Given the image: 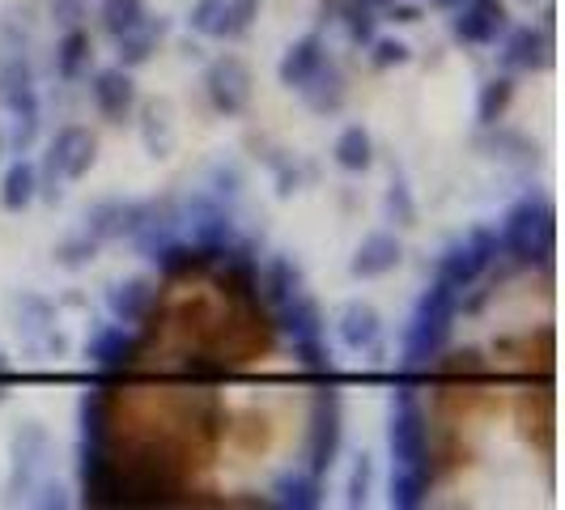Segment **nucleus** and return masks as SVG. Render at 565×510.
I'll return each instance as SVG.
<instances>
[{
  "label": "nucleus",
  "mask_w": 565,
  "mask_h": 510,
  "mask_svg": "<svg viewBox=\"0 0 565 510\" xmlns=\"http://www.w3.org/2000/svg\"><path fill=\"white\" fill-rule=\"evenodd\" d=\"M455 311H459V294L447 289L443 281L429 285L422 294V302H417V311H413L408 332H404V358L399 362L404 366H429L443 353L447 337H451Z\"/></svg>",
  "instance_id": "1"
},
{
  "label": "nucleus",
  "mask_w": 565,
  "mask_h": 510,
  "mask_svg": "<svg viewBox=\"0 0 565 510\" xmlns=\"http://www.w3.org/2000/svg\"><path fill=\"white\" fill-rule=\"evenodd\" d=\"M498 238H502V252L514 255L519 264H553V238H557L553 204L544 196L519 200L514 209H507Z\"/></svg>",
  "instance_id": "2"
},
{
  "label": "nucleus",
  "mask_w": 565,
  "mask_h": 510,
  "mask_svg": "<svg viewBox=\"0 0 565 510\" xmlns=\"http://www.w3.org/2000/svg\"><path fill=\"white\" fill-rule=\"evenodd\" d=\"M98 162V141L89 128H77V124H64L52 145H47V162L39 170V196L56 200L60 183L64 179H82L89 174V167Z\"/></svg>",
  "instance_id": "3"
},
{
  "label": "nucleus",
  "mask_w": 565,
  "mask_h": 510,
  "mask_svg": "<svg viewBox=\"0 0 565 510\" xmlns=\"http://www.w3.org/2000/svg\"><path fill=\"white\" fill-rule=\"evenodd\" d=\"M340 443H344V408L337 392H319L311 408V429H307V468L315 477H328L337 468Z\"/></svg>",
  "instance_id": "4"
},
{
  "label": "nucleus",
  "mask_w": 565,
  "mask_h": 510,
  "mask_svg": "<svg viewBox=\"0 0 565 510\" xmlns=\"http://www.w3.org/2000/svg\"><path fill=\"white\" fill-rule=\"evenodd\" d=\"M387 447H392V464H429V425H425V408L413 392H399L392 400Z\"/></svg>",
  "instance_id": "5"
},
{
  "label": "nucleus",
  "mask_w": 565,
  "mask_h": 510,
  "mask_svg": "<svg viewBox=\"0 0 565 510\" xmlns=\"http://www.w3.org/2000/svg\"><path fill=\"white\" fill-rule=\"evenodd\" d=\"M204 89H209V103L222 115H243L252 107L255 77L238 56H217L204 73Z\"/></svg>",
  "instance_id": "6"
},
{
  "label": "nucleus",
  "mask_w": 565,
  "mask_h": 510,
  "mask_svg": "<svg viewBox=\"0 0 565 510\" xmlns=\"http://www.w3.org/2000/svg\"><path fill=\"white\" fill-rule=\"evenodd\" d=\"M451 30L459 43H472V47H489L507 34L510 18L502 0H463L459 9H451Z\"/></svg>",
  "instance_id": "7"
},
{
  "label": "nucleus",
  "mask_w": 565,
  "mask_h": 510,
  "mask_svg": "<svg viewBox=\"0 0 565 510\" xmlns=\"http://www.w3.org/2000/svg\"><path fill=\"white\" fill-rule=\"evenodd\" d=\"M149 204L153 200H124V196L98 200L85 213V234H94L98 243H107V238H132L141 230L145 217H149Z\"/></svg>",
  "instance_id": "8"
},
{
  "label": "nucleus",
  "mask_w": 565,
  "mask_h": 510,
  "mask_svg": "<svg viewBox=\"0 0 565 510\" xmlns=\"http://www.w3.org/2000/svg\"><path fill=\"white\" fill-rule=\"evenodd\" d=\"M89 98H94V107H98V115H103L107 124H124V119L132 115V107H137L132 68H124V64L98 68L94 82H89Z\"/></svg>",
  "instance_id": "9"
},
{
  "label": "nucleus",
  "mask_w": 565,
  "mask_h": 510,
  "mask_svg": "<svg viewBox=\"0 0 565 510\" xmlns=\"http://www.w3.org/2000/svg\"><path fill=\"white\" fill-rule=\"evenodd\" d=\"M188 226L200 252L222 255L234 243V217L217 196H192L188 200Z\"/></svg>",
  "instance_id": "10"
},
{
  "label": "nucleus",
  "mask_w": 565,
  "mask_h": 510,
  "mask_svg": "<svg viewBox=\"0 0 565 510\" xmlns=\"http://www.w3.org/2000/svg\"><path fill=\"white\" fill-rule=\"evenodd\" d=\"M548 52H553V39H548V30L507 26L498 60H502V68H507L510 77H514V73H536L540 64H548Z\"/></svg>",
  "instance_id": "11"
},
{
  "label": "nucleus",
  "mask_w": 565,
  "mask_h": 510,
  "mask_svg": "<svg viewBox=\"0 0 565 510\" xmlns=\"http://www.w3.org/2000/svg\"><path fill=\"white\" fill-rule=\"evenodd\" d=\"M399 259H404V243H399L392 230H374V234H366V238L358 243V252L349 259V273H353L358 281H374V277L396 273Z\"/></svg>",
  "instance_id": "12"
},
{
  "label": "nucleus",
  "mask_w": 565,
  "mask_h": 510,
  "mask_svg": "<svg viewBox=\"0 0 565 510\" xmlns=\"http://www.w3.org/2000/svg\"><path fill=\"white\" fill-rule=\"evenodd\" d=\"M337 337L344 349L370 353L379 344V337H383V315L374 311L370 302H344L337 315Z\"/></svg>",
  "instance_id": "13"
},
{
  "label": "nucleus",
  "mask_w": 565,
  "mask_h": 510,
  "mask_svg": "<svg viewBox=\"0 0 565 510\" xmlns=\"http://www.w3.org/2000/svg\"><path fill=\"white\" fill-rule=\"evenodd\" d=\"M323 60H328L323 39H319V34H302V39H294V43L285 47L281 64H277V77H281L285 89H302Z\"/></svg>",
  "instance_id": "14"
},
{
  "label": "nucleus",
  "mask_w": 565,
  "mask_h": 510,
  "mask_svg": "<svg viewBox=\"0 0 565 510\" xmlns=\"http://www.w3.org/2000/svg\"><path fill=\"white\" fill-rule=\"evenodd\" d=\"M0 107L9 115L39 111V85L22 56H9L0 64Z\"/></svg>",
  "instance_id": "15"
},
{
  "label": "nucleus",
  "mask_w": 565,
  "mask_h": 510,
  "mask_svg": "<svg viewBox=\"0 0 565 510\" xmlns=\"http://www.w3.org/2000/svg\"><path fill=\"white\" fill-rule=\"evenodd\" d=\"M43 459H47V434L39 422H26L13 438V489H30Z\"/></svg>",
  "instance_id": "16"
},
{
  "label": "nucleus",
  "mask_w": 565,
  "mask_h": 510,
  "mask_svg": "<svg viewBox=\"0 0 565 510\" xmlns=\"http://www.w3.org/2000/svg\"><path fill=\"white\" fill-rule=\"evenodd\" d=\"M429 485H434L429 464H392L387 502H392L396 510H417V507L429 502Z\"/></svg>",
  "instance_id": "17"
},
{
  "label": "nucleus",
  "mask_w": 565,
  "mask_h": 510,
  "mask_svg": "<svg viewBox=\"0 0 565 510\" xmlns=\"http://www.w3.org/2000/svg\"><path fill=\"white\" fill-rule=\"evenodd\" d=\"M484 264L477 259V252L459 238V243H451L447 252L438 255V268H434V281H443L447 289H455V294H463V289H472V285L481 281Z\"/></svg>",
  "instance_id": "18"
},
{
  "label": "nucleus",
  "mask_w": 565,
  "mask_h": 510,
  "mask_svg": "<svg viewBox=\"0 0 565 510\" xmlns=\"http://www.w3.org/2000/svg\"><path fill=\"white\" fill-rule=\"evenodd\" d=\"M273 502L289 510H315L323 507V477H315L311 468H294L281 472L273 485Z\"/></svg>",
  "instance_id": "19"
},
{
  "label": "nucleus",
  "mask_w": 565,
  "mask_h": 510,
  "mask_svg": "<svg viewBox=\"0 0 565 510\" xmlns=\"http://www.w3.org/2000/svg\"><path fill=\"white\" fill-rule=\"evenodd\" d=\"M132 353H137V340H132V332H128V323L98 328V332L89 337V344H85V358L103 370L128 366V362H132Z\"/></svg>",
  "instance_id": "20"
},
{
  "label": "nucleus",
  "mask_w": 565,
  "mask_h": 510,
  "mask_svg": "<svg viewBox=\"0 0 565 510\" xmlns=\"http://www.w3.org/2000/svg\"><path fill=\"white\" fill-rule=\"evenodd\" d=\"M162 34H167V22L158 18H145L141 26H132L128 34H119L115 39V56H119V64L124 68H141V64H149L153 60V52H158V43H162Z\"/></svg>",
  "instance_id": "21"
},
{
  "label": "nucleus",
  "mask_w": 565,
  "mask_h": 510,
  "mask_svg": "<svg viewBox=\"0 0 565 510\" xmlns=\"http://www.w3.org/2000/svg\"><path fill=\"white\" fill-rule=\"evenodd\" d=\"M302 98H307V107L319 115H337L344 107V77H340V68L332 60H323L319 68L311 73V82L298 89Z\"/></svg>",
  "instance_id": "22"
},
{
  "label": "nucleus",
  "mask_w": 565,
  "mask_h": 510,
  "mask_svg": "<svg viewBox=\"0 0 565 510\" xmlns=\"http://www.w3.org/2000/svg\"><path fill=\"white\" fill-rule=\"evenodd\" d=\"M107 307L119 323H141L149 307H153V285L145 277H128V281H115L107 289Z\"/></svg>",
  "instance_id": "23"
},
{
  "label": "nucleus",
  "mask_w": 565,
  "mask_h": 510,
  "mask_svg": "<svg viewBox=\"0 0 565 510\" xmlns=\"http://www.w3.org/2000/svg\"><path fill=\"white\" fill-rule=\"evenodd\" d=\"M277 323H281V332L289 340L323 337V311H319V302H315V298H307V294H294V298H285L281 315H277Z\"/></svg>",
  "instance_id": "24"
},
{
  "label": "nucleus",
  "mask_w": 565,
  "mask_h": 510,
  "mask_svg": "<svg viewBox=\"0 0 565 510\" xmlns=\"http://www.w3.org/2000/svg\"><path fill=\"white\" fill-rule=\"evenodd\" d=\"M34 200H39V167L30 158H18L13 167L4 170V179H0V204L9 213H22Z\"/></svg>",
  "instance_id": "25"
},
{
  "label": "nucleus",
  "mask_w": 565,
  "mask_h": 510,
  "mask_svg": "<svg viewBox=\"0 0 565 510\" xmlns=\"http://www.w3.org/2000/svg\"><path fill=\"white\" fill-rule=\"evenodd\" d=\"M82 489H85V502H115V485H111V464L98 443H82Z\"/></svg>",
  "instance_id": "26"
},
{
  "label": "nucleus",
  "mask_w": 565,
  "mask_h": 510,
  "mask_svg": "<svg viewBox=\"0 0 565 510\" xmlns=\"http://www.w3.org/2000/svg\"><path fill=\"white\" fill-rule=\"evenodd\" d=\"M332 158H337V167L349 170V174H362V170L374 167V141H370L366 128H362V124H349L337 137V145H332Z\"/></svg>",
  "instance_id": "27"
},
{
  "label": "nucleus",
  "mask_w": 565,
  "mask_h": 510,
  "mask_svg": "<svg viewBox=\"0 0 565 510\" xmlns=\"http://www.w3.org/2000/svg\"><path fill=\"white\" fill-rule=\"evenodd\" d=\"M89 56H94L89 34L77 26H68L64 30V39L56 43V77L60 82H77L85 68H89Z\"/></svg>",
  "instance_id": "28"
},
{
  "label": "nucleus",
  "mask_w": 565,
  "mask_h": 510,
  "mask_svg": "<svg viewBox=\"0 0 565 510\" xmlns=\"http://www.w3.org/2000/svg\"><path fill=\"white\" fill-rule=\"evenodd\" d=\"M149 259L158 264V273H167V277H183V273H196L204 264H213V259H222V255L213 252H200L192 243H162V247H153Z\"/></svg>",
  "instance_id": "29"
},
{
  "label": "nucleus",
  "mask_w": 565,
  "mask_h": 510,
  "mask_svg": "<svg viewBox=\"0 0 565 510\" xmlns=\"http://www.w3.org/2000/svg\"><path fill=\"white\" fill-rule=\"evenodd\" d=\"M264 294H268V302H277L281 307L285 298H294V294H302V268H298V259H289V255H277L268 268H264Z\"/></svg>",
  "instance_id": "30"
},
{
  "label": "nucleus",
  "mask_w": 565,
  "mask_h": 510,
  "mask_svg": "<svg viewBox=\"0 0 565 510\" xmlns=\"http://www.w3.org/2000/svg\"><path fill=\"white\" fill-rule=\"evenodd\" d=\"M340 22L353 43L370 47V39L379 34V0H340Z\"/></svg>",
  "instance_id": "31"
},
{
  "label": "nucleus",
  "mask_w": 565,
  "mask_h": 510,
  "mask_svg": "<svg viewBox=\"0 0 565 510\" xmlns=\"http://www.w3.org/2000/svg\"><path fill=\"white\" fill-rule=\"evenodd\" d=\"M510 98H514V77L502 73V77H489L481 85V98H477V119H481L484 128H493L502 115H507Z\"/></svg>",
  "instance_id": "32"
},
{
  "label": "nucleus",
  "mask_w": 565,
  "mask_h": 510,
  "mask_svg": "<svg viewBox=\"0 0 565 510\" xmlns=\"http://www.w3.org/2000/svg\"><path fill=\"white\" fill-rule=\"evenodd\" d=\"M98 18H103V30L119 39V34H128L132 26H141L145 18V0H103L98 4Z\"/></svg>",
  "instance_id": "33"
},
{
  "label": "nucleus",
  "mask_w": 565,
  "mask_h": 510,
  "mask_svg": "<svg viewBox=\"0 0 565 510\" xmlns=\"http://www.w3.org/2000/svg\"><path fill=\"white\" fill-rule=\"evenodd\" d=\"M188 26L204 39H226V0H196L188 13Z\"/></svg>",
  "instance_id": "34"
},
{
  "label": "nucleus",
  "mask_w": 565,
  "mask_h": 510,
  "mask_svg": "<svg viewBox=\"0 0 565 510\" xmlns=\"http://www.w3.org/2000/svg\"><path fill=\"white\" fill-rule=\"evenodd\" d=\"M370 489H374V459L370 455H358L353 468H349V485H344V507H366Z\"/></svg>",
  "instance_id": "35"
},
{
  "label": "nucleus",
  "mask_w": 565,
  "mask_h": 510,
  "mask_svg": "<svg viewBox=\"0 0 565 510\" xmlns=\"http://www.w3.org/2000/svg\"><path fill=\"white\" fill-rule=\"evenodd\" d=\"M145 145H149V153L153 158H167V149L174 145V132H170L167 124V107H145Z\"/></svg>",
  "instance_id": "36"
},
{
  "label": "nucleus",
  "mask_w": 565,
  "mask_h": 510,
  "mask_svg": "<svg viewBox=\"0 0 565 510\" xmlns=\"http://www.w3.org/2000/svg\"><path fill=\"white\" fill-rule=\"evenodd\" d=\"M294 358H298V366L311 370V374H332V349H328V340L323 337H311V340H294Z\"/></svg>",
  "instance_id": "37"
},
{
  "label": "nucleus",
  "mask_w": 565,
  "mask_h": 510,
  "mask_svg": "<svg viewBox=\"0 0 565 510\" xmlns=\"http://www.w3.org/2000/svg\"><path fill=\"white\" fill-rule=\"evenodd\" d=\"M52 255H56L60 268H68V273H73V268H85V264L98 255V238H94V234H73V238H64Z\"/></svg>",
  "instance_id": "38"
},
{
  "label": "nucleus",
  "mask_w": 565,
  "mask_h": 510,
  "mask_svg": "<svg viewBox=\"0 0 565 510\" xmlns=\"http://www.w3.org/2000/svg\"><path fill=\"white\" fill-rule=\"evenodd\" d=\"M103 438H107V400L89 392L82 400V443H98L103 447Z\"/></svg>",
  "instance_id": "39"
},
{
  "label": "nucleus",
  "mask_w": 565,
  "mask_h": 510,
  "mask_svg": "<svg viewBox=\"0 0 565 510\" xmlns=\"http://www.w3.org/2000/svg\"><path fill=\"white\" fill-rule=\"evenodd\" d=\"M387 217L396 226H413L417 222V204H413V192H408L404 179H392V188H387Z\"/></svg>",
  "instance_id": "40"
},
{
  "label": "nucleus",
  "mask_w": 565,
  "mask_h": 510,
  "mask_svg": "<svg viewBox=\"0 0 565 510\" xmlns=\"http://www.w3.org/2000/svg\"><path fill=\"white\" fill-rule=\"evenodd\" d=\"M259 4L264 0H226V39H238L252 30V22L259 18Z\"/></svg>",
  "instance_id": "41"
},
{
  "label": "nucleus",
  "mask_w": 565,
  "mask_h": 510,
  "mask_svg": "<svg viewBox=\"0 0 565 510\" xmlns=\"http://www.w3.org/2000/svg\"><path fill=\"white\" fill-rule=\"evenodd\" d=\"M463 243L477 252V259H481L484 268H489V264L502 255V238H498V230H493V226H472L468 234H463Z\"/></svg>",
  "instance_id": "42"
},
{
  "label": "nucleus",
  "mask_w": 565,
  "mask_h": 510,
  "mask_svg": "<svg viewBox=\"0 0 565 510\" xmlns=\"http://www.w3.org/2000/svg\"><path fill=\"white\" fill-rule=\"evenodd\" d=\"M370 64L374 68H396V64H408V43H399V39H370Z\"/></svg>",
  "instance_id": "43"
},
{
  "label": "nucleus",
  "mask_w": 565,
  "mask_h": 510,
  "mask_svg": "<svg viewBox=\"0 0 565 510\" xmlns=\"http://www.w3.org/2000/svg\"><path fill=\"white\" fill-rule=\"evenodd\" d=\"M34 137H39V111L13 115V132H9L13 149H18V153H26L30 145H34Z\"/></svg>",
  "instance_id": "44"
},
{
  "label": "nucleus",
  "mask_w": 565,
  "mask_h": 510,
  "mask_svg": "<svg viewBox=\"0 0 565 510\" xmlns=\"http://www.w3.org/2000/svg\"><path fill=\"white\" fill-rule=\"evenodd\" d=\"M30 502H34V507H68V502H73V498H68V489H64V485H43V489H39V498H30Z\"/></svg>",
  "instance_id": "45"
},
{
  "label": "nucleus",
  "mask_w": 565,
  "mask_h": 510,
  "mask_svg": "<svg viewBox=\"0 0 565 510\" xmlns=\"http://www.w3.org/2000/svg\"><path fill=\"white\" fill-rule=\"evenodd\" d=\"M387 13H392L396 22H404V26L422 22V9H417V4H399V0H392V4H387Z\"/></svg>",
  "instance_id": "46"
},
{
  "label": "nucleus",
  "mask_w": 565,
  "mask_h": 510,
  "mask_svg": "<svg viewBox=\"0 0 565 510\" xmlns=\"http://www.w3.org/2000/svg\"><path fill=\"white\" fill-rule=\"evenodd\" d=\"M425 4H434V9H459L463 0H425Z\"/></svg>",
  "instance_id": "47"
},
{
  "label": "nucleus",
  "mask_w": 565,
  "mask_h": 510,
  "mask_svg": "<svg viewBox=\"0 0 565 510\" xmlns=\"http://www.w3.org/2000/svg\"><path fill=\"white\" fill-rule=\"evenodd\" d=\"M0 153H4V137H0Z\"/></svg>",
  "instance_id": "48"
}]
</instances>
